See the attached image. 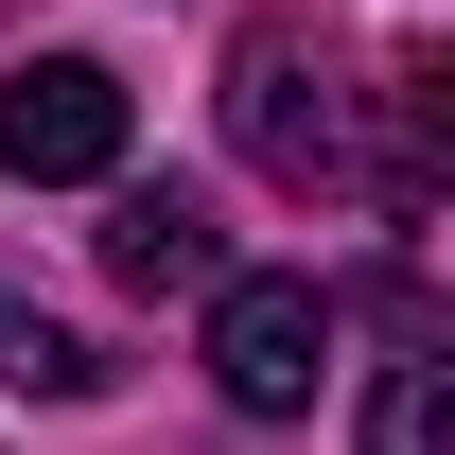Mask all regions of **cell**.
<instances>
[{
  "label": "cell",
  "instance_id": "cell-1",
  "mask_svg": "<svg viewBox=\"0 0 455 455\" xmlns=\"http://www.w3.org/2000/svg\"><path fill=\"white\" fill-rule=\"evenodd\" d=\"M211 386L228 420H298L333 386V281H211Z\"/></svg>",
  "mask_w": 455,
  "mask_h": 455
},
{
  "label": "cell",
  "instance_id": "cell-2",
  "mask_svg": "<svg viewBox=\"0 0 455 455\" xmlns=\"http://www.w3.org/2000/svg\"><path fill=\"white\" fill-rule=\"evenodd\" d=\"M123 70L106 53H36V70H0V175L18 193H70V175H123Z\"/></svg>",
  "mask_w": 455,
  "mask_h": 455
},
{
  "label": "cell",
  "instance_id": "cell-3",
  "mask_svg": "<svg viewBox=\"0 0 455 455\" xmlns=\"http://www.w3.org/2000/svg\"><path fill=\"white\" fill-rule=\"evenodd\" d=\"M228 140L281 175V193H350V106L315 88L298 36H245V53H228Z\"/></svg>",
  "mask_w": 455,
  "mask_h": 455
},
{
  "label": "cell",
  "instance_id": "cell-4",
  "mask_svg": "<svg viewBox=\"0 0 455 455\" xmlns=\"http://www.w3.org/2000/svg\"><path fill=\"white\" fill-rule=\"evenodd\" d=\"M106 281H123V298H211V281H228V228H211V193L140 175V193L106 211Z\"/></svg>",
  "mask_w": 455,
  "mask_h": 455
},
{
  "label": "cell",
  "instance_id": "cell-5",
  "mask_svg": "<svg viewBox=\"0 0 455 455\" xmlns=\"http://www.w3.org/2000/svg\"><path fill=\"white\" fill-rule=\"evenodd\" d=\"M0 386H36V403H88V386H106V350H88V333H53V315H18V298H0Z\"/></svg>",
  "mask_w": 455,
  "mask_h": 455
},
{
  "label": "cell",
  "instance_id": "cell-6",
  "mask_svg": "<svg viewBox=\"0 0 455 455\" xmlns=\"http://www.w3.org/2000/svg\"><path fill=\"white\" fill-rule=\"evenodd\" d=\"M438 386H455V368H438V333H403V368L368 386V455H438Z\"/></svg>",
  "mask_w": 455,
  "mask_h": 455
}]
</instances>
